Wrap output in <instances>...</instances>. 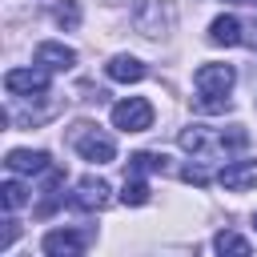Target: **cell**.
<instances>
[{
	"mask_svg": "<svg viewBox=\"0 0 257 257\" xmlns=\"http://www.w3.org/2000/svg\"><path fill=\"white\" fill-rule=\"evenodd\" d=\"M181 177H185L189 185H209V181H213V173L205 169V157H197L193 165H185V173H181Z\"/></svg>",
	"mask_w": 257,
	"mask_h": 257,
	"instance_id": "cell-18",
	"label": "cell"
},
{
	"mask_svg": "<svg viewBox=\"0 0 257 257\" xmlns=\"http://www.w3.org/2000/svg\"><path fill=\"white\" fill-rule=\"evenodd\" d=\"M16 241V221H4V237H0V249H8Z\"/></svg>",
	"mask_w": 257,
	"mask_h": 257,
	"instance_id": "cell-20",
	"label": "cell"
},
{
	"mask_svg": "<svg viewBox=\"0 0 257 257\" xmlns=\"http://www.w3.org/2000/svg\"><path fill=\"white\" fill-rule=\"evenodd\" d=\"M120 201L124 205H149V181L145 177H133V173H124V189H120Z\"/></svg>",
	"mask_w": 257,
	"mask_h": 257,
	"instance_id": "cell-14",
	"label": "cell"
},
{
	"mask_svg": "<svg viewBox=\"0 0 257 257\" xmlns=\"http://www.w3.org/2000/svg\"><path fill=\"white\" fill-rule=\"evenodd\" d=\"M209 44H217V48L241 44V20H237L233 12H221V16L209 24Z\"/></svg>",
	"mask_w": 257,
	"mask_h": 257,
	"instance_id": "cell-12",
	"label": "cell"
},
{
	"mask_svg": "<svg viewBox=\"0 0 257 257\" xmlns=\"http://www.w3.org/2000/svg\"><path fill=\"white\" fill-rule=\"evenodd\" d=\"M52 16H56L60 28H76V24H80V4H76V0H64V4H56Z\"/></svg>",
	"mask_w": 257,
	"mask_h": 257,
	"instance_id": "cell-17",
	"label": "cell"
},
{
	"mask_svg": "<svg viewBox=\"0 0 257 257\" xmlns=\"http://www.w3.org/2000/svg\"><path fill=\"white\" fill-rule=\"evenodd\" d=\"M165 169H169V157H165V153H133V157H128V173H133V177L165 173Z\"/></svg>",
	"mask_w": 257,
	"mask_h": 257,
	"instance_id": "cell-13",
	"label": "cell"
},
{
	"mask_svg": "<svg viewBox=\"0 0 257 257\" xmlns=\"http://www.w3.org/2000/svg\"><path fill=\"white\" fill-rule=\"evenodd\" d=\"M108 193H112V189H108L104 177H80V181L72 185V193H68V205L92 213V209H104V205H108Z\"/></svg>",
	"mask_w": 257,
	"mask_h": 257,
	"instance_id": "cell-5",
	"label": "cell"
},
{
	"mask_svg": "<svg viewBox=\"0 0 257 257\" xmlns=\"http://www.w3.org/2000/svg\"><path fill=\"white\" fill-rule=\"evenodd\" d=\"M253 225H257V217H253Z\"/></svg>",
	"mask_w": 257,
	"mask_h": 257,
	"instance_id": "cell-22",
	"label": "cell"
},
{
	"mask_svg": "<svg viewBox=\"0 0 257 257\" xmlns=\"http://www.w3.org/2000/svg\"><path fill=\"white\" fill-rule=\"evenodd\" d=\"M245 4H253V8H257V0H245Z\"/></svg>",
	"mask_w": 257,
	"mask_h": 257,
	"instance_id": "cell-21",
	"label": "cell"
},
{
	"mask_svg": "<svg viewBox=\"0 0 257 257\" xmlns=\"http://www.w3.org/2000/svg\"><path fill=\"white\" fill-rule=\"evenodd\" d=\"M213 249H217V253H237V257H249V253H253V245H249L245 237L229 233V229H221V233L213 237Z\"/></svg>",
	"mask_w": 257,
	"mask_h": 257,
	"instance_id": "cell-15",
	"label": "cell"
},
{
	"mask_svg": "<svg viewBox=\"0 0 257 257\" xmlns=\"http://www.w3.org/2000/svg\"><path fill=\"white\" fill-rule=\"evenodd\" d=\"M104 72H108V80H120V84L145 80V64H141L137 56H128V52H116V56L104 64Z\"/></svg>",
	"mask_w": 257,
	"mask_h": 257,
	"instance_id": "cell-11",
	"label": "cell"
},
{
	"mask_svg": "<svg viewBox=\"0 0 257 257\" xmlns=\"http://www.w3.org/2000/svg\"><path fill=\"white\" fill-rule=\"evenodd\" d=\"M0 205H4V209H20V205H28V189H24L20 181H4V185H0Z\"/></svg>",
	"mask_w": 257,
	"mask_h": 257,
	"instance_id": "cell-16",
	"label": "cell"
},
{
	"mask_svg": "<svg viewBox=\"0 0 257 257\" xmlns=\"http://www.w3.org/2000/svg\"><path fill=\"white\" fill-rule=\"evenodd\" d=\"M4 165H8V173H16V177H36V173H48L52 169V157L44 153V149H12L8 157H4Z\"/></svg>",
	"mask_w": 257,
	"mask_h": 257,
	"instance_id": "cell-9",
	"label": "cell"
},
{
	"mask_svg": "<svg viewBox=\"0 0 257 257\" xmlns=\"http://www.w3.org/2000/svg\"><path fill=\"white\" fill-rule=\"evenodd\" d=\"M32 60H36L44 72H68V68L76 64V48L60 44V40H44V44H36Z\"/></svg>",
	"mask_w": 257,
	"mask_h": 257,
	"instance_id": "cell-8",
	"label": "cell"
},
{
	"mask_svg": "<svg viewBox=\"0 0 257 257\" xmlns=\"http://www.w3.org/2000/svg\"><path fill=\"white\" fill-rule=\"evenodd\" d=\"M4 88L12 96H48V72L36 64V68H8L4 72Z\"/></svg>",
	"mask_w": 257,
	"mask_h": 257,
	"instance_id": "cell-3",
	"label": "cell"
},
{
	"mask_svg": "<svg viewBox=\"0 0 257 257\" xmlns=\"http://www.w3.org/2000/svg\"><path fill=\"white\" fill-rule=\"evenodd\" d=\"M217 181H221L229 193H249V189H257V161H253V157L229 161V165L217 173Z\"/></svg>",
	"mask_w": 257,
	"mask_h": 257,
	"instance_id": "cell-7",
	"label": "cell"
},
{
	"mask_svg": "<svg viewBox=\"0 0 257 257\" xmlns=\"http://www.w3.org/2000/svg\"><path fill=\"white\" fill-rule=\"evenodd\" d=\"M193 84L201 96H229V88L237 84V72H233V64H201Z\"/></svg>",
	"mask_w": 257,
	"mask_h": 257,
	"instance_id": "cell-4",
	"label": "cell"
},
{
	"mask_svg": "<svg viewBox=\"0 0 257 257\" xmlns=\"http://www.w3.org/2000/svg\"><path fill=\"white\" fill-rule=\"evenodd\" d=\"M40 249L48 257H76V253H84V237L72 229H52V233H44Z\"/></svg>",
	"mask_w": 257,
	"mask_h": 257,
	"instance_id": "cell-10",
	"label": "cell"
},
{
	"mask_svg": "<svg viewBox=\"0 0 257 257\" xmlns=\"http://www.w3.org/2000/svg\"><path fill=\"white\" fill-rule=\"evenodd\" d=\"M197 108L201 112H225L229 108V96H197Z\"/></svg>",
	"mask_w": 257,
	"mask_h": 257,
	"instance_id": "cell-19",
	"label": "cell"
},
{
	"mask_svg": "<svg viewBox=\"0 0 257 257\" xmlns=\"http://www.w3.org/2000/svg\"><path fill=\"white\" fill-rule=\"evenodd\" d=\"M181 149L209 161L213 153H225V141H221V133H209L205 124H189V128H181Z\"/></svg>",
	"mask_w": 257,
	"mask_h": 257,
	"instance_id": "cell-6",
	"label": "cell"
},
{
	"mask_svg": "<svg viewBox=\"0 0 257 257\" xmlns=\"http://www.w3.org/2000/svg\"><path fill=\"white\" fill-rule=\"evenodd\" d=\"M72 149H76L84 161H92V165L116 161V141H112L108 133L92 128V124H76V128H72Z\"/></svg>",
	"mask_w": 257,
	"mask_h": 257,
	"instance_id": "cell-1",
	"label": "cell"
},
{
	"mask_svg": "<svg viewBox=\"0 0 257 257\" xmlns=\"http://www.w3.org/2000/svg\"><path fill=\"white\" fill-rule=\"evenodd\" d=\"M112 124L120 133H145V128H153V104L145 96H124L112 104Z\"/></svg>",
	"mask_w": 257,
	"mask_h": 257,
	"instance_id": "cell-2",
	"label": "cell"
}]
</instances>
